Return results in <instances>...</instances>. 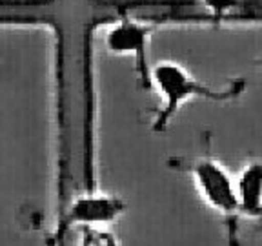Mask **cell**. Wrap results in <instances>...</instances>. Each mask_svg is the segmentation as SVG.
<instances>
[{
  "label": "cell",
  "mask_w": 262,
  "mask_h": 246,
  "mask_svg": "<svg viewBox=\"0 0 262 246\" xmlns=\"http://www.w3.org/2000/svg\"><path fill=\"white\" fill-rule=\"evenodd\" d=\"M193 179L202 193L206 204L221 213H235L238 210L237 186L229 173L211 159H199L191 164Z\"/></svg>",
  "instance_id": "obj_2"
},
{
  "label": "cell",
  "mask_w": 262,
  "mask_h": 246,
  "mask_svg": "<svg viewBox=\"0 0 262 246\" xmlns=\"http://www.w3.org/2000/svg\"><path fill=\"white\" fill-rule=\"evenodd\" d=\"M122 210L124 204L117 197L86 195L75 202V206L71 208V217L77 222L100 224V222H111L113 219H117Z\"/></svg>",
  "instance_id": "obj_3"
},
{
  "label": "cell",
  "mask_w": 262,
  "mask_h": 246,
  "mask_svg": "<svg viewBox=\"0 0 262 246\" xmlns=\"http://www.w3.org/2000/svg\"><path fill=\"white\" fill-rule=\"evenodd\" d=\"M238 210L260 215L262 213V162H251L246 166L237 180Z\"/></svg>",
  "instance_id": "obj_5"
},
{
  "label": "cell",
  "mask_w": 262,
  "mask_h": 246,
  "mask_svg": "<svg viewBox=\"0 0 262 246\" xmlns=\"http://www.w3.org/2000/svg\"><path fill=\"white\" fill-rule=\"evenodd\" d=\"M147 29L133 22H120L106 35V48L119 55H135L142 62Z\"/></svg>",
  "instance_id": "obj_4"
},
{
  "label": "cell",
  "mask_w": 262,
  "mask_h": 246,
  "mask_svg": "<svg viewBox=\"0 0 262 246\" xmlns=\"http://www.w3.org/2000/svg\"><path fill=\"white\" fill-rule=\"evenodd\" d=\"M151 80L164 98L162 110L157 115V130L159 128L162 130L166 122L173 117V113L179 110L180 104H184V100L191 98L193 95H208L211 98H229L233 95V91L215 93L209 88L199 84L188 71H184L180 66L173 64V62L157 64L151 71Z\"/></svg>",
  "instance_id": "obj_1"
},
{
  "label": "cell",
  "mask_w": 262,
  "mask_h": 246,
  "mask_svg": "<svg viewBox=\"0 0 262 246\" xmlns=\"http://www.w3.org/2000/svg\"><path fill=\"white\" fill-rule=\"evenodd\" d=\"M206 4L208 6H211L215 11H219V13H222L224 9H228V8H231V6L235 4V0H204Z\"/></svg>",
  "instance_id": "obj_6"
}]
</instances>
